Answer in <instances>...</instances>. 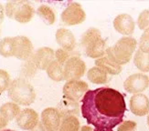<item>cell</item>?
I'll use <instances>...</instances> for the list:
<instances>
[{
  "instance_id": "obj_1",
  "label": "cell",
  "mask_w": 149,
  "mask_h": 131,
  "mask_svg": "<svg viewBox=\"0 0 149 131\" xmlns=\"http://www.w3.org/2000/svg\"><path fill=\"white\" fill-rule=\"evenodd\" d=\"M81 115L93 131H113L126 111L125 97L119 91L102 87L88 90L81 99Z\"/></svg>"
},
{
  "instance_id": "obj_2",
  "label": "cell",
  "mask_w": 149,
  "mask_h": 131,
  "mask_svg": "<svg viewBox=\"0 0 149 131\" xmlns=\"http://www.w3.org/2000/svg\"><path fill=\"white\" fill-rule=\"evenodd\" d=\"M81 45L87 57L98 59L106 55L107 44L102 37L101 32L95 28H91L81 37Z\"/></svg>"
},
{
  "instance_id": "obj_3",
  "label": "cell",
  "mask_w": 149,
  "mask_h": 131,
  "mask_svg": "<svg viewBox=\"0 0 149 131\" xmlns=\"http://www.w3.org/2000/svg\"><path fill=\"white\" fill-rule=\"evenodd\" d=\"M137 46L136 39L131 37H124L106 50V55L110 59L120 66L127 64L132 59Z\"/></svg>"
},
{
  "instance_id": "obj_4",
  "label": "cell",
  "mask_w": 149,
  "mask_h": 131,
  "mask_svg": "<svg viewBox=\"0 0 149 131\" xmlns=\"http://www.w3.org/2000/svg\"><path fill=\"white\" fill-rule=\"evenodd\" d=\"M8 94L13 102L21 106H29L36 99V92L33 86L22 77L11 81Z\"/></svg>"
},
{
  "instance_id": "obj_5",
  "label": "cell",
  "mask_w": 149,
  "mask_h": 131,
  "mask_svg": "<svg viewBox=\"0 0 149 131\" xmlns=\"http://www.w3.org/2000/svg\"><path fill=\"white\" fill-rule=\"evenodd\" d=\"M89 86L82 80H70L65 83L62 89L64 98L74 103L79 102L88 91Z\"/></svg>"
},
{
  "instance_id": "obj_6",
  "label": "cell",
  "mask_w": 149,
  "mask_h": 131,
  "mask_svg": "<svg viewBox=\"0 0 149 131\" xmlns=\"http://www.w3.org/2000/svg\"><path fill=\"white\" fill-rule=\"evenodd\" d=\"M61 22L65 26H76L83 23L86 19L85 11L79 3H70L61 13Z\"/></svg>"
},
{
  "instance_id": "obj_7",
  "label": "cell",
  "mask_w": 149,
  "mask_h": 131,
  "mask_svg": "<svg viewBox=\"0 0 149 131\" xmlns=\"http://www.w3.org/2000/svg\"><path fill=\"white\" fill-rule=\"evenodd\" d=\"M64 80H80L86 72V64L80 57H73L64 64Z\"/></svg>"
},
{
  "instance_id": "obj_8",
  "label": "cell",
  "mask_w": 149,
  "mask_h": 131,
  "mask_svg": "<svg viewBox=\"0 0 149 131\" xmlns=\"http://www.w3.org/2000/svg\"><path fill=\"white\" fill-rule=\"evenodd\" d=\"M33 45L30 39L25 36L13 37V57L26 61L33 55Z\"/></svg>"
},
{
  "instance_id": "obj_9",
  "label": "cell",
  "mask_w": 149,
  "mask_h": 131,
  "mask_svg": "<svg viewBox=\"0 0 149 131\" xmlns=\"http://www.w3.org/2000/svg\"><path fill=\"white\" fill-rule=\"evenodd\" d=\"M149 87V77L145 74H133L129 76L125 83L124 88L128 93L140 94Z\"/></svg>"
},
{
  "instance_id": "obj_10",
  "label": "cell",
  "mask_w": 149,
  "mask_h": 131,
  "mask_svg": "<svg viewBox=\"0 0 149 131\" xmlns=\"http://www.w3.org/2000/svg\"><path fill=\"white\" fill-rule=\"evenodd\" d=\"M31 57L38 69L46 70L51 62L55 60V51L50 48L43 47L37 49Z\"/></svg>"
},
{
  "instance_id": "obj_11",
  "label": "cell",
  "mask_w": 149,
  "mask_h": 131,
  "mask_svg": "<svg viewBox=\"0 0 149 131\" xmlns=\"http://www.w3.org/2000/svg\"><path fill=\"white\" fill-rule=\"evenodd\" d=\"M41 123L48 131H59L61 116L59 109L54 108H45L41 113Z\"/></svg>"
},
{
  "instance_id": "obj_12",
  "label": "cell",
  "mask_w": 149,
  "mask_h": 131,
  "mask_svg": "<svg viewBox=\"0 0 149 131\" xmlns=\"http://www.w3.org/2000/svg\"><path fill=\"white\" fill-rule=\"evenodd\" d=\"M16 121L17 126L23 130L33 129L40 122L38 114L32 108H25L21 110L16 119Z\"/></svg>"
},
{
  "instance_id": "obj_13",
  "label": "cell",
  "mask_w": 149,
  "mask_h": 131,
  "mask_svg": "<svg viewBox=\"0 0 149 131\" xmlns=\"http://www.w3.org/2000/svg\"><path fill=\"white\" fill-rule=\"evenodd\" d=\"M113 28L122 35L131 36L134 31L135 23L130 15L120 14L114 18Z\"/></svg>"
},
{
  "instance_id": "obj_14",
  "label": "cell",
  "mask_w": 149,
  "mask_h": 131,
  "mask_svg": "<svg viewBox=\"0 0 149 131\" xmlns=\"http://www.w3.org/2000/svg\"><path fill=\"white\" fill-rule=\"evenodd\" d=\"M130 110L135 116H146L149 113V98L144 94H134L130 98Z\"/></svg>"
},
{
  "instance_id": "obj_15",
  "label": "cell",
  "mask_w": 149,
  "mask_h": 131,
  "mask_svg": "<svg viewBox=\"0 0 149 131\" xmlns=\"http://www.w3.org/2000/svg\"><path fill=\"white\" fill-rule=\"evenodd\" d=\"M55 38L61 48L67 51H74L77 43L72 31L65 28H59L56 31Z\"/></svg>"
},
{
  "instance_id": "obj_16",
  "label": "cell",
  "mask_w": 149,
  "mask_h": 131,
  "mask_svg": "<svg viewBox=\"0 0 149 131\" xmlns=\"http://www.w3.org/2000/svg\"><path fill=\"white\" fill-rule=\"evenodd\" d=\"M35 10L29 3L20 1L19 6L15 12L14 18L15 20L20 24H27L29 23L34 17Z\"/></svg>"
},
{
  "instance_id": "obj_17",
  "label": "cell",
  "mask_w": 149,
  "mask_h": 131,
  "mask_svg": "<svg viewBox=\"0 0 149 131\" xmlns=\"http://www.w3.org/2000/svg\"><path fill=\"white\" fill-rule=\"evenodd\" d=\"M95 66L100 68H102L103 71H105L106 73L110 76H115L118 75L122 72V66L114 63L107 56H104L101 58L95 60Z\"/></svg>"
},
{
  "instance_id": "obj_18",
  "label": "cell",
  "mask_w": 149,
  "mask_h": 131,
  "mask_svg": "<svg viewBox=\"0 0 149 131\" xmlns=\"http://www.w3.org/2000/svg\"><path fill=\"white\" fill-rule=\"evenodd\" d=\"M20 112L21 109L19 105L14 102H6L0 107V114L8 122L17 119Z\"/></svg>"
},
{
  "instance_id": "obj_19",
  "label": "cell",
  "mask_w": 149,
  "mask_h": 131,
  "mask_svg": "<svg viewBox=\"0 0 149 131\" xmlns=\"http://www.w3.org/2000/svg\"><path fill=\"white\" fill-rule=\"evenodd\" d=\"M88 79L93 84H106L110 80V77L105 71L98 67H93L87 73Z\"/></svg>"
},
{
  "instance_id": "obj_20",
  "label": "cell",
  "mask_w": 149,
  "mask_h": 131,
  "mask_svg": "<svg viewBox=\"0 0 149 131\" xmlns=\"http://www.w3.org/2000/svg\"><path fill=\"white\" fill-rule=\"evenodd\" d=\"M81 124L74 115H68L62 117L59 131H80Z\"/></svg>"
},
{
  "instance_id": "obj_21",
  "label": "cell",
  "mask_w": 149,
  "mask_h": 131,
  "mask_svg": "<svg viewBox=\"0 0 149 131\" xmlns=\"http://www.w3.org/2000/svg\"><path fill=\"white\" fill-rule=\"evenodd\" d=\"M48 77L56 82H61L64 80V71L63 66L61 65L58 61L54 60L46 69Z\"/></svg>"
},
{
  "instance_id": "obj_22",
  "label": "cell",
  "mask_w": 149,
  "mask_h": 131,
  "mask_svg": "<svg viewBox=\"0 0 149 131\" xmlns=\"http://www.w3.org/2000/svg\"><path fill=\"white\" fill-rule=\"evenodd\" d=\"M37 14L46 25H53L56 21V16L53 9L47 5H41L38 8Z\"/></svg>"
},
{
  "instance_id": "obj_23",
  "label": "cell",
  "mask_w": 149,
  "mask_h": 131,
  "mask_svg": "<svg viewBox=\"0 0 149 131\" xmlns=\"http://www.w3.org/2000/svg\"><path fill=\"white\" fill-rule=\"evenodd\" d=\"M134 63L140 71L149 72V54L137 49L134 57Z\"/></svg>"
},
{
  "instance_id": "obj_24",
  "label": "cell",
  "mask_w": 149,
  "mask_h": 131,
  "mask_svg": "<svg viewBox=\"0 0 149 131\" xmlns=\"http://www.w3.org/2000/svg\"><path fill=\"white\" fill-rule=\"evenodd\" d=\"M37 67L35 63L32 60V57H30L29 59L26 60L22 67H21V71H20V74L22 78H31L35 76V74L37 73Z\"/></svg>"
},
{
  "instance_id": "obj_25",
  "label": "cell",
  "mask_w": 149,
  "mask_h": 131,
  "mask_svg": "<svg viewBox=\"0 0 149 131\" xmlns=\"http://www.w3.org/2000/svg\"><path fill=\"white\" fill-rule=\"evenodd\" d=\"M81 54L78 51H67L62 48H59L55 51V60L59 62L61 65L64 66L70 57H80Z\"/></svg>"
},
{
  "instance_id": "obj_26",
  "label": "cell",
  "mask_w": 149,
  "mask_h": 131,
  "mask_svg": "<svg viewBox=\"0 0 149 131\" xmlns=\"http://www.w3.org/2000/svg\"><path fill=\"white\" fill-rule=\"evenodd\" d=\"M0 55L4 57H13V37H5L0 40Z\"/></svg>"
},
{
  "instance_id": "obj_27",
  "label": "cell",
  "mask_w": 149,
  "mask_h": 131,
  "mask_svg": "<svg viewBox=\"0 0 149 131\" xmlns=\"http://www.w3.org/2000/svg\"><path fill=\"white\" fill-rule=\"evenodd\" d=\"M11 84L10 76L8 73V71L4 69H0V94L8 90Z\"/></svg>"
},
{
  "instance_id": "obj_28",
  "label": "cell",
  "mask_w": 149,
  "mask_h": 131,
  "mask_svg": "<svg viewBox=\"0 0 149 131\" xmlns=\"http://www.w3.org/2000/svg\"><path fill=\"white\" fill-rule=\"evenodd\" d=\"M137 26L141 30H146L149 28V9H146L140 13L137 18Z\"/></svg>"
},
{
  "instance_id": "obj_29",
  "label": "cell",
  "mask_w": 149,
  "mask_h": 131,
  "mask_svg": "<svg viewBox=\"0 0 149 131\" xmlns=\"http://www.w3.org/2000/svg\"><path fill=\"white\" fill-rule=\"evenodd\" d=\"M139 50L149 54V28L145 30L139 40Z\"/></svg>"
},
{
  "instance_id": "obj_30",
  "label": "cell",
  "mask_w": 149,
  "mask_h": 131,
  "mask_svg": "<svg viewBox=\"0 0 149 131\" xmlns=\"http://www.w3.org/2000/svg\"><path fill=\"white\" fill-rule=\"evenodd\" d=\"M20 1H10L6 4L5 6V14L8 18H14L15 12L19 6Z\"/></svg>"
},
{
  "instance_id": "obj_31",
  "label": "cell",
  "mask_w": 149,
  "mask_h": 131,
  "mask_svg": "<svg viewBox=\"0 0 149 131\" xmlns=\"http://www.w3.org/2000/svg\"><path fill=\"white\" fill-rule=\"evenodd\" d=\"M135 129H136V123L131 120L123 121L117 128V131H134Z\"/></svg>"
},
{
  "instance_id": "obj_32",
  "label": "cell",
  "mask_w": 149,
  "mask_h": 131,
  "mask_svg": "<svg viewBox=\"0 0 149 131\" xmlns=\"http://www.w3.org/2000/svg\"><path fill=\"white\" fill-rule=\"evenodd\" d=\"M30 131H48V130H47L46 128L43 126V124L41 123V121H40L38 123V125L33 129H31Z\"/></svg>"
},
{
  "instance_id": "obj_33",
  "label": "cell",
  "mask_w": 149,
  "mask_h": 131,
  "mask_svg": "<svg viewBox=\"0 0 149 131\" xmlns=\"http://www.w3.org/2000/svg\"><path fill=\"white\" fill-rule=\"evenodd\" d=\"M5 8L4 6L0 3V23H2L4 21V17H5Z\"/></svg>"
},
{
  "instance_id": "obj_34",
  "label": "cell",
  "mask_w": 149,
  "mask_h": 131,
  "mask_svg": "<svg viewBox=\"0 0 149 131\" xmlns=\"http://www.w3.org/2000/svg\"><path fill=\"white\" fill-rule=\"evenodd\" d=\"M8 121H6L4 117L1 116V114H0V129H2L3 128H5L6 125H8Z\"/></svg>"
},
{
  "instance_id": "obj_35",
  "label": "cell",
  "mask_w": 149,
  "mask_h": 131,
  "mask_svg": "<svg viewBox=\"0 0 149 131\" xmlns=\"http://www.w3.org/2000/svg\"><path fill=\"white\" fill-rule=\"evenodd\" d=\"M80 131H93V130L90 126H83V127H81Z\"/></svg>"
},
{
  "instance_id": "obj_36",
  "label": "cell",
  "mask_w": 149,
  "mask_h": 131,
  "mask_svg": "<svg viewBox=\"0 0 149 131\" xmlns=\"http://www.w3.org/2000/svg\"><path fill=\"white\" fill-rule=\"evenodd\" d=\"M1 131H16V130H12V129H5V130H1Z\"/></svg>"
},
{
  "instance_id": "obj_37",
  "label": "cell",
  "mask_w": 149,
  "mask_h": 131,
  "mask_svg": "<svg viewBox=\"0 0 149 131\" xmlns=\"http://www.w3.org/2000/svg\"><path fill=\"white\" fill-rule=\"evenodd\" d=\"M147 124H148V126H149V115L147 117Z\"/></svg>"
},
{
  "instance_id": "obj_38",
  "label": "cell",
  "mask_w": 149,
  "mask_h": 131,
  "mask_svg": "<svg viewBox=\"0 0 149 131\" xmlns=\"http://www.w3.org/2000/svg\"><path fill=\"white\" fill-rule=\"evenodd\" d=\"M0 35H1V28H0Z\"/></svg>"
}]
</instances>
